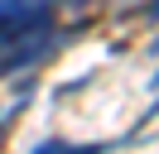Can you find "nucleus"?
Segmentation results:
<instances>
[{
	"mask_svg": "<svg viewBox=\"0 0 159 154\" xmlns=\"http://www.w3.org/2000/svg\"><path fill=\"white\" fill-rule=\"evenodd\" d=\"M149 19H159V0H154V5H149Z\"/></svg>",
	"mask_w": 159,
	"mask_h": 154,
	"instance_id": "nucleus-4",
	"label": "nucleus"
},
{
	"mask_svg": "<svg viewBox=\"0 0 159 154\" xmlns=\"http://www.w3.org/2000/svg\"><path fill=\"white\" fill-rule=\"evenodd\" d=\"M24 96H29V87L20 92V101H15V106H0V149H5V135H10V125H15V111L24 106Z\"/></svg>",
	"mask_w": 159,
	"mask_h": 154,
	"instance_id": "nucleus-3",
	"label": "nucleus"
},
{
	"mask_svg": "<svg viewBox=\"0 0 159 154\" xmlns=\"http://www.w3.org/2000/svg\"><path fill=\"white\" fill-rule=\"evenodd\" d=\"M111 144H63V140H43V144H34L29 154H106Z\"/></svg>",
	"mask_w": 159,
	"mask_h": 154,
	"instance_id": "nucleus-2",
	"label": "nucleus"
},
{
	"mask_svg": "<svg viewBox=\"0 0 159 154\" xmlns=\"http://www.w3.org/2000/svg\"><path fill=\"white\" fill-rule=\"evenodd\" d=\"M154 48H159V38H154Z\"/></svg>",
	"mask_w": 159,
	"mask_h": 154,
	"instance_id": "nucleus-5",
	"label": "nucleus"
},
{
	"mask_svg": "<svg viewBox=\"0 0 159 154\" xmlns=\"http://www.w3.org/2000/svg\"><path fill=\"white\" fill-rule=\"evenodd\" d=\"M58 48V0H0V77L29 72Z\"/></svg>",
	"mask_w": 159,
	"mask_h": 154,
	"instance_id": "nucleus-1",
	"label": "nucleus"
}]
</instances>
